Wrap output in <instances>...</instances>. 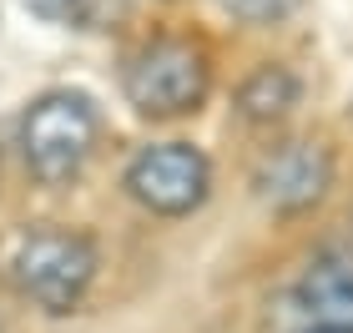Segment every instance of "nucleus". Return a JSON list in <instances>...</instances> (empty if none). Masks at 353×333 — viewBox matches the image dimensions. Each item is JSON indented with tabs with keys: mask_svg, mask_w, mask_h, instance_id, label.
Masks as SVG:
<instances>
[{
	"mask_svg": "<svg viewBox=\"0 0 353 333\" xmlns=\"http://www.w3.org/2000/svg\"><path fill=\"white\" fill-rule=\"evenodd\" d=\"M6 273L26 303L46 313H71L96 278V243L71 228H30L15 237Z\"/></svg>",
	"mask_w": 353,
	"mask_h": 333,
	"instance_id": "nucleus-1",
	"label": "nucleus"
},
{
	"mask_svg": "<svg viewBox=\"0 0 353 333\" xmlns=\"http://www.w3.org/2000/svg\"><path fill=\"white\" fill-rule=\"evenodd\" d=\"M96 137H101V117H96V101L81 91H46L21 117V157L51 187L71 182L91 162Z\"/></svg>",
	"mask_w": 353,
	"mask_h": 333,
	"instance_id": "nucleus-2",
	"label": "nucleus"
},
{
	"mask_svg": "<svg viewBox=\"0 0 353 333\" xmlns=\"http://www.w3.org/2000/svg\"><path fill=\"white\" fill-rule=\"evenodd\" d=\"M207 81H212V66H207V51L187 36H157L141 51L126 61V101H132L141 117L167 121V117H187L197 111L207 97Z\"/></svg>",
	"mask_w": 353,
	"mask_h": 333,
	"instance_id": "nucleus-3",
	"label": "nucleus"
},
{
	"mask_svg": "<svg viewBox=\"0 0 353 333\" xmlns=\"http://www.w3.org/2000/svg\"><path fill=\"white\" fill-rule=\"evenodd\" d=\"M207 187H212V167L192 141H157L141 147L126 167V192H132L147 212L182 217L192 208H202Z\"/></svg>",
	"mask_w": 353,
	"mask_h": 333,
	"instance_id": "nucleus-4",
	"label": "nucleus"
},
{
	"mask_svg": "<svg viewBox=\"0 0 353 333\" xmlns=\"http://www.w3.org/2000/svg\"><path fill=\"white\" fill-rule=\"evenodd\" d=\"M333 182V157L323 141H283L272 147L258 172H252V192H258L272 212H303L328 192Z\"/></svg>",
	"mask_w": 353,
	"mask_h": 333,
	"instance_id": "nucleus-5",
	"label": "nucleus"
},
{
	"mask_svg": "<svg viewBox=\"0 0 353 333\" xmlns=\"http://www.w3.org/2000/svg\"><path fill=\"white\" fill-rule=\"evenodd\" d=\"M298 308L308 313V328L353 333V263L318 258L298 283Z\"/></svg>",
	"mask_w": 353,
	"mask_h": 333,
	"instance_id": "nucleus-6",
	"label": "nucleus"
},
{
	"mask_svg": "<svg viewBox=\"0 0 353 333\" xmlns=\"http://www.w3.org/2000/svg\"><path fill=\"white\" fill-rule=\"evenodd\" d=\"M298 76L288 66H258L248 76L243 86H237V111H243L248 121H278L288 111L298 106Z\"/></svg>",
	"mask_w": 353,
	"mask_h": 333,
	"instance_id": "nucleus-7",
	"label": "nucleus"
},
{
	"mask_svg": "<svg viewBox=\"0 0 353 333\" xmlns=\"http://www.w3.org/2000/svg\"><path fill=\"white\" fill-rule=\"evenodd\" d=\"M293 6L298 0H222V10H228L232 21H243V26H272V21H283Z\"/></svg>",
	"mask_w": 353,
	"mask_h": 333,
	"instance_id": "nucleus-8",
	"label": "nucleus"
},
{
	"mask_svg": "<svg viewBox=\"0 0 353 333\" xmlns=\"http://www.w3.org/2000/svg\"><path fill=\"white\" fill-rule=\"evenodd\" d=\"M36 15H46V21H61V26H76V21H86L96 0H26Z\"/></svg>",
	"mask_w": 353,
	"mask_h": 333,
	"instance_id": "nucleus-9",
	"label": "nucleus"
},
{
	"mask_svg": "<svg viewBox=\"0 0 353 333\" xmlns=\"http://www.w3.org/2000/svg\"><path fill=\"white\" fill-rule=\"evenodd\" d=\"M303 333H328V328H303Z\"/></svg>",
	"mask_w": 353,
	"mask_h": 333,
	"instance_id": "nucleus-10",
	"label": "nucleus"
}]
</instances>
